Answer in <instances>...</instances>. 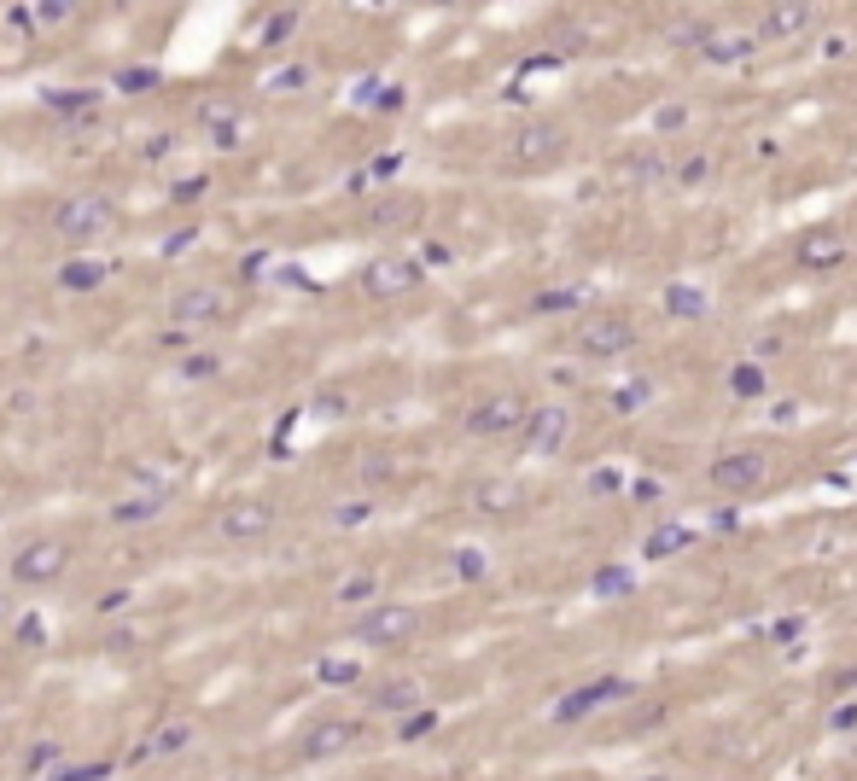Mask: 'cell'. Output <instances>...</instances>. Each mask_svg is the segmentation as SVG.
<instances>
[{
	"mask_svg": "<svg viewBox=\"0 0 857 781\" xmlns=\"http://www.w3.org/2000/svg\"><path fill=\"white\" fill-rule=\"evenodd\" d=\"M53 228H59L70 245H88V239H100V234L117 228V204L100 199V193H76V199H65L53 210Z\"/></svg>",
	"mask_w": 857,
	"mask_h": 781,
	"instance_id": "obj_1",
	"label": "cell"
},
{
	"mask_svg": "<svg viewBox=\"0 0 857 781\" xmlns=\"http://www.w3.org/2000/svg\"><path fill=\"white\" fill-rule=\"evenodd\" d=\"M630 344H636L630 315H618V309H595V315H583V327H578V350H583V356L607 362V356H624Z\"/></svg>",
	"mask_w": 857,
	"mask_h": 781,
	"instance_id": "obj_2",
	"label": "cell"
},
{
	"mask_svg": "<svg viewBox=\"0 0 857 781\" xmlns=\"http://www.w3.org/2000/svg\"><path fill=\"white\" fill-rule=\"evenodd\" d=\"M65 566H70V543L65 537H41V543L30 548H18V560H12V578L24 583V589H41V583H53V578H65Z\"/></svg>",
	"mask_w": 857,
	"mask_h": 781,
	"instance_id": "obj_3",
	"label": "cell"
},
{
	"mask_svg": "<svg viewBox=\"0 0 857 781\" xmlns=\"http://www.w3.org/2000/svg\"><path fill=\"white\" fill-rule=\"evenodd\" d=\"M269 525H275V508L263 502V496H234L222 519H216V531L228 537V543H257V537H269Z\"/></svg>",
	"mask_w": 857,
	"mask_h": 781,
	"instance_id": "obj_4",
	"label": "cell"
},
{
	"mask_svg": "<svg viewBox=\"0 0 857 781\" xmlns=\"http://www.w3.org/2000/svg\"><path fill=\"white\" fill-rule=\"evenodd\" d=\"M356 636L368 647H397L409 642V636H420V612L414 607H374L356 618Z\"/></svg>",
	"mask_w": 857,
	"mask_h": 781,
	"instance_id": "obj_5",
	"label": "cell"
},
{
	"mask_svg": "<svg viewBox=\"0 0 857 781\" xmlns=\"http://www.w3.org/2000/svg\"><path fill=\"white\" fill-rule=\"evenodd\" d=\"M613 700H630V682L624 677H595V682H583V688H572V694L554 706V717H560V723H578V717L601 712V706H613Z\"/></svg>",
	"mask_w": 857,
	"mask_h": 781,
	"instance_id": "obj_6",
	"label": "cell"
},
{
	"mask_svg": "<svg viewBox=\"0 0 857 781\" xmlns=\"http://www.w3.org/2000/svg\"><path fill=\"white\" fill-rule=\"evenodd\" d=\"M519 432H525V449H531V455H554V449L566 443V432H572V408L566 403H537Z\"/></svg>",
	"mask_w": 857,
	"mask_h": 781,
	"instance_id": "obj_7",
	"label": "cell"
},
{
	"mask_svg": "<svg viewBox=\"0 0 857 781\" xmlns=\"http://www.w3.org/2000/svg\"><path fill=\"white\" fill-rule=\"evenodd\" d=\"M531 420V408L519 403V397H484V403L467 408V432H479V438H496V432H514V426H525Z\"/></svg>",
	"mask_w": 857,
	"mask_h": 781,
	"instance_id": "obj_8",
	"label": "cell"
},
{
	"mask_svg": "<svg viewBox=\"0 0 857 781\" xmlns=\"http://www.w3.org/2000/svg\"><path fill=\"white\" fill-rule=\"evenodd\" d=\"M706 478H712V490H758L764 484V455L758 449H735V455H718L712 467H706Z\"/></svg>",
	"mask_w": 857,
	"mask_h": 781,
	"instance_id": "obj_9",
	"label": "cell"
},
{
	"mask_svg": "<svg viewBox=\"0 0 857 781\" xmlns=\"http://www.w3.org/2000/svg\"><path fill=\"white\" fill-rule=\"evenodd\" d=\"M362 286H368V298H403V292L420 286V263H409V257H379V263H368Z\"/></svg>",
	"mask_w": 857,
	"mask_h": 781,
	"instance_id": "obj_10",
	"label": "cell"
},
{
	"mask_svg": "<svg viewBox=\"0 0 857 781\" xmlns=\"http://www.w3.org/2000/svg\"><path fill=\"white\" fill-rule=\"evenodd\" d=\"M222 292L216 286H181L170 298V321H181V327H205V321H222Z\"/></svg>",
	"mask_w": 857,
	"mask_h": 781,
	"instance_id": "obj_11",
	"label": "cell"
},
{
	"mask_svg": "<svg viewBox=\"0 0 857 781\" xmlns=\"http://www.w3.org/2000/svg\"><path fill=\"white\" fill-rule=\"evenodd\" d=\"M356 735H362V723H344V717L315 723V729L304 735V758H339V752L356 747Z\"/></svg>",
	"mask_w": 857,
	"mask_h": 781,
	"instance_id": "obj_12",
	"label": "cell"
},
{
	"mask_svg": "<svg viewBox=\"0 0 857 781\" xmlns=\"http://www.w3.org/2000/svg\"><path fill=\"white\" fill-rule=\"evenodd\" d=\"M799 263H805V269H834V263H846V234H840V228H811V234L799 239Z\"/></svg>",
	"mask_w": 857,
	"mask_h": 781,
	"instance_id": "obj_13",
	"label": "cell"
},
{
	"mask_svg": "<svg viewBox=\"0 0 857 781\" xmlns=\"http://www.w3.org/2000/svg\"><path fill=\"white\" fill-rule=\"evenodd\" d=\"M566 146V129L560 123H525V135L514 140V152L525 158V164H543V158H554Z\"/></svg>",
	"mask_w": 857,
	"mask_h": 781,
	"instance_id": "obj_14",
	"label": "cell"
},
{
	"mask_svg": "<svg viewBox=\"0 0 857 781\" xmlns=\"http://www.w3.org/2000/svg\"><path fill=\"white\" fill-rule=\"evenodd\" d=\"M374 706L379 712H414V706H420V682L391 677L385 688H374Z\"/></svg>",
	"mask_w": 857,
	"mask_h": 781,
	"instance_id": "obj_15",
	"label": "cell"
},
{
	"mask_svg": "<svg viewBox=\"0 0 857 781\" xmlns=\"http://www.w3.org/2000/svg\"><path fill=\"white\" fill-rule=\"evenodd\" d=\"M152 513H164V490H140L135 502H117V508H111V519L140 525V519H152Z\"/></svg>",
	"mask_w": 857,
	"mask_h": 781,
	"instance_id": "obj_16",
	"label": "cell"
},
{
	"mask_svg": "<svg viewBox=\"0 0 857 781\" xmlns=\"http://www.w3.org/2000/svg\"><path fill=\"white\" fill-rule=\"evenodd\" d=\"M811 24V6H770L764 12V30L770 35H793V30H805Z\"/></svg>",
	"mask_w": 857,
	"mask_h": 781,
	"instance_id": "obj_17",
	"label": "cell"
},
{
	"mask_svg": "<svg viewBox=\"0 0 857 781\" xmlns=\"http://www.w3.org/2000/svg\"><path fill=\"white\" fill-rule=\"evenodd\" d=\"M105 274H111L105 263H82V257H76V263H65V274H59V280H65V292H94Z\"/></svg>",
	"mask_w": 857,
	"mask_h": 781,
	"instance_id": "obj_18",
	"label": "cell"
},
{
	"mask_svg": "<svg viewBox=\"0 0 857 781\" xmlns=\"http://www.w3.org/2000/svg\"><path fill=\"white\" fill-rule=\"evenodd\" d=\"M315 677L333 682V688H344V682H362V665H356V659H321V665H315Z\"/></svg>",
	"mask_w": 857,
	"mask_h": 781,
	"instance_id": "obj_19",
	"label": "cell"
},
{
	"mask_svg": "<svg viewBox=\"0 0 857 781\" xmlns=\"http://www.w3.org/2000/svg\"><path fill=\"white\" fill-rule=\"evenodd\" d=\"M677 548H688V531L683 525H659L648 537V554H677Z\"/></svg>",
	"mask_w": 857,
	"mask_h": 781,
	"instance_id": "obj_20",
	"label": "cell"
},
{
	"mask_svg": "<svg viewBox=\"0 0 857 781\" xmlns=\"http://www.w3.org/2000/svg\"><path fill=\"white\" fill-rule=\"evenodd\" d=\"M216 368H222V356H216V350H193V356L181 362V379H210Z\"/></svg>",
	"mask_w": 857,
	"mask_h": 781,
	"instance_id": "obj_21",
	"label": "cell"
},
{
	"mask_svg": "<svg viewBox=\"0 0 857 781\" xmlns=\"http://www.w3.org/2000/svg\"><path fill=\"white\" fill-rule=\"evenodd\" d=\"M665 304L677 309V315H700V309H706V298H700L694 286H671V292H665Z\"/></svg>",
	"mask_w": 857,
	"mask_h": 781,
	"instance_id": "obj_22",
	"label": "cell"
},
{
	"mask_svg": "<svg viewBox=\"0 0 857 781\" xmlns=\"http://www.w3.org/2000/svg\"><path fill=\"white\" fill-rule=\"evenodd\" d=\"M117 88H123V94H146V88H158V70H123V76H117Z\"/></svg>",
	"mask_w": 857,
	"mask_h": 781,
	"instance_id": "obj_23",
	"label": "cell"
},
{
	"mask_svg": "<svg viewBox=\"0 0 857 781\" xmlns=\"http://www.w3.org/2000/svg\"><path fill=\"white\" fill-rule=\"evenodd\" d=\"M292 24H298V12L286 6V12H275V18L263 24V41H286V35H292Z\"/></svg>",
	"mask_w": 857,
	"mask_h": 781,
	"instance_id": "obj_24",
	"label": "cell"
},
{
	"mask_svg": "<svg viewBox=\"0 0 857 781\" xmlns=\"http://www.w3.org/2000/svg\"><path fill=\"white\" fill-rule=\"evenodd\" d=\"M368 595H374V578H368V572H362V578H344V583H339V601H368Z\"/></svg>",
	"mask_w": 857,
	"mask_h": 781,
	"instance_id": "obj_25",
	"label": "cell"
},
{
	"mask_svg": "<svg viewBox=\"0 0 857 781\" xmlns=\"http://www.w3.org/2000/svg\"><path fill=\"white\" fill-rule=\"evenodd\" d=\"M578 304V292H543L537 298V315H560V309H572Z\"/></svg>",
	"mask_w": 857,
	"mask_h": 781,
	"instance_id": "obj_26",
	"label": "cell"
},
{
	"mask_svg": "<svg viewBox=\"0 0 857 781\" xmlns=\"http://www.w3.org/2000/svg\"><path fill=\"white\" fill-rule=\"evenodd\" d=\"M187 741H193V729H187V723H170V729L158 735V747H164V752H181Z\"/></svg>",
	"mask_w": 857,
	"mask_h": 781,
	"instance_id": "obj_27",
	"label": "cell"
},
{
	"mask_svg": "<svg viewBox=\"0 0 857 781\" xmlns=\"http://www.w3.org/2000/svg\"><path fill=\"white\" fill-rule=\"evenodd\" d=\"M30 18H35V24H65V18H70V6H65V0H47V6H35Z\"/></svg>",
	"mask_w": 857,
	"mask_h": 781,
	"instance_id": "obj_28",
	"label": "cell"
},
{
	"mask_svg": "<svg viewBox=\"0 0 857 781\" xmlns=\"http://www.w3.org/2000/svg\"><path fill=\"white\" fill-rule=\"evenodd\" d=\"M735 391H741V397H758V391H764V374H758V368H735Z\"/></svg>",
	"mask_w": 857,
	"mask_h": 781,
	"instance_id": "obj_29",
	"label": "cell"
},
{
	"mask_svg": "<svg viewBox=\"0 0 857 781\" xmlns=\"http://www.w3.org/2000/svg\"><path fill=\"white\" fill-rule=\"evenodd\" d=\"M275 94H292V88H304V70L298 65H286V70H275V82H269Z\"/></svg>",
	"mask_w": 857,
	"mask_h": 781,
	"instance_id": "obj_30",
	"label": "cell"
},
{
	"mask_svg": "<svg viewBox=\"0 0 857 781\" xmlns=\"http://www.w3.org/2000/svg\"><path fill=\"white\" fill-rule=\"evenodd\" d=\"M432 723H438L432 712H414V717H403V741H420V735H426Z\"/></svg>",
	"mask_w": 857,
	"mask_h": 781,
	"instance_id": "obj_31",
	"label": "cell"
},
{
	"mask_svg": "<svg viewBox=\"0 0 857 781\" xmlns=\"http://www.w3.org/2000/svg\"><path fill=\"white\" fill-rule=\"evenodd\" d=\"M18 642L41 647V642H47V624H41V618H24V624H18Z\"/></svg>",
	"mask_w": 857,
	"mask_h": 781,
	"instance_id": "obj_32",
	"label": "cell"
},
{
	"mask_svg": "<svg viewBox=\"0 0 857 781\" xmlns=\"http://www.w3.org/2000/svg\"><path fill=\"white\" fill-rule=\"evenodd\" d=\"M479 496H484V508H508V502H514V490H508V484H484Z\"/></svg>",
	"mask_w": 857,
	"mask_h": 781,
	"instance_id": "obj_33",
	"label": "cell"
},
{
	"mask_svg": "<svg viewBox=\"0 0 857 781\" xmlns=\"http://www.w3.org/2000/svg\"><path fill=\"white\" fill-rule=\"evenodd\" d=\"M53 105H59V111H88L94 94H53Z\"/></svg>",
	"mask_w": 857,
	"mask_h": 781,
	"instance_id": "obj_34",
	"label": "cell"
},
{
	"mask_svg": "<svg viewBox=\"0 0 857 781\" xmlns=\"http://www.w3.org/2000/svg\"><path fill=\"white\" fill-rule=\"evenodd\" d=\"M601 589H607V595H618V589H630V572H601Z\"/></svg>",
	"mask_w": 857,
	"mask_h": 781,
	"instance_id": "obj_35",
	"label": "cell"
},
{
	"mask_svg": "<svg viewBox=\"0 0 857 781\" xmlns=\"http://www.w3.org/2000/svg\"><path fill=\"white\" fill-rule=\"evenodd\" d=\"M187 245H193V228H187V234H170V239H164V257H175V251H187Z\"/></svg>",
	"mask_w": 857,
	"mask_h": 781,
	"instance_id": "obj_36",
	"label": "cell"
},
{
	"mask_svg": "<svg viewBox=\"0 0 857 781\" xmlns=\"http://www.w3.org/2000/svg\"><path fill=\"white\" fill-rule=\"evenodd\" d=\"M6 618H12V595H6V589H0V624H6Z\"/></svg>",
	"mask_w": 857,
	"mask_h": 781,
	"instance_id": "obj_37",
	"label": "cell"
}]
</instances>
